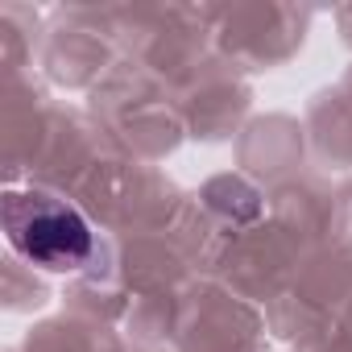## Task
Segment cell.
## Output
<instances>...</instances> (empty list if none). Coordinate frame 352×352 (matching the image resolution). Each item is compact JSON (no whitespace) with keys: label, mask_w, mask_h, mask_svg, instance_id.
Segmentation results:
<instances>
[{"label":"cell","mask_w":352,"mask_h":352,"mask_svg":"<svg viewBox=\"0 0 352 352\" xmlns=\"http://www.w3.org/2000/svg\"><path fill=\"white\" fill-rule=\"evenodd\" d=\"M5 232L9 245L42 270H79L91 257L87 220L46 191H9L5 195Z\"/></svg>","instance_id":"6da1fadb"}]
</instances>
